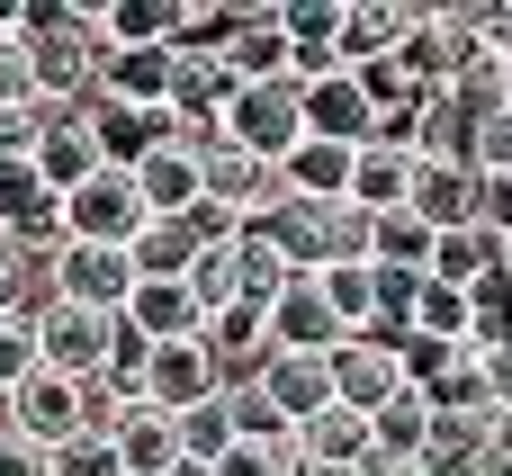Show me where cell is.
<instances>
[{"label": "cell", "mask_w": 512, "mask_h": 476, "mask_svg": "<svg viewBox=\"0 0 512 476\" xmlns=\"http://www.w3.org/2000/svg\"><path fill=\"white\" fill-rule=\"evenodd\" d=\"M18 45H27V99H36V108H90V99H99L108 45H99V27H90L81 9H36V0H27Z\"/></svg>", "instance_id": "6da1fadb"}, {"label": "cell", "mask_w": 512, "mask_h": 476, "mask_svg": "<svg viewBox=\"0 0 512 476\" xmlns=\"http://www.w3.org/2000/svg\"><path fill=\"white\" fill-rule=\"evenodd\" d=\"M153 216H144V189H135V171H90L81 189H63V243H108V252H126L135 234H144Z\"/></svg>", "instance_id": "7a4b0ae2"}, {"label": "cell", "mask_w": 512, "mask_h": 476, "mask_svg": "<svg viewBox=\"0 0 512 476\" xmlns=\"http://www.w3.org/2000/svg\"><path fill=\"white\" fill-rule=\"evenodd\" d=\"M0 432L36 441V450H63V441H81V432H90V387L54 378V369L36 360V378H18V387L0 396Z\"/></svg>", "instance_id": "3957f363"}, {"label": "cell", "mask_w": 512, "mask_h": 476, "mask_svg": "<svg viewBox=\"0 0 512 476\" xmlns=\"http://www.w3.org/2000/svg\"><path fill=\"white\" fill-rule=\"evenodd\" d=\"M225 144L261 153V162H288L306 144V90L297 81H243L234 108H225Z\"/></svg>", "instance_id": "277c9868"}, {"label": "cell", "mask_w": 512, "mask_h": 476, "mask_svg": "<svg viewBox=\"0 0 512 476\" xmlns=\"http://www.w3.org/2000/svg\"><path fill=\"white\" fill-rule=\"evenodd\" d=\"M108 351H117V315H90V306H45L36 315V360L72 387H99L108 378Z\"/></svg>", "instance_id": "5b68a950"}, {"label": "cell", "mask_w": 512, "mask_h": 476, "mask_svg": "<svg viewBox=\"0 0 512 476\" xmlns=\"http://www.w3.org/2000/svg\"><path fill=\"white\" fill-rule=\"evenodd\" d=\"M45 288H54L63 306L126 315V297H135V261L108 252V243H54V252H45Z\"/></svg>", "instance_id": "8992f818"}, {"label": "cell", "mask_w": 512, "mask_h": 476, "mask_svg": "<svg viewBox=\"0 0 512 476\" xmlns=\"http://www.w3.org/2000/svg\"><path fill=\"white\" fill-rule=\"evenodd\" d=\"M198 198L225 207L234 225H252V216H270L288 189H279V162H261V153H243V144H216V153H198Z\"/></svg>", "instance_id": "52a82bcc"}, {"label": "cell", "mask_w": 512, "mask_h": 476, "mask_svg": "<svg viewBox=\"0 0 512 476\" xmlns=\"http://www.w3.org/2000/svg\"><path fill=\"white\" fill-rule=\"evenodd\" d=\"M207 396H225V369H216V351L189 333V342H153L144 351V405H162L171 423L189 414V405H207Z\"/></svg>", "instance_id": "ba28073f"}, {"label": "cell", "mask_w": 512, "mask_h": 476, "mask_svg": "<svg viewBox=\"0 0 512 476\" xmlns=\"http://www.w3.org/2000/svg\"><path fill=\"white\" fill-rule=\"evenodd\" d=\"M324 378H333V405H351V414H378V405L405 387L396 342H378V333H342V342L324 351Z\"/></svg>", "instance_id": "9c48e42d"}, {"label": "cell", "mask_w": 512, "mask_h": 476, "mask_svg": "<svg viewBox=\"0 0 512 476\" xmlns=\"http://www.w3.org/2000/svg\"><path fill=\"white\" fill-rule=\"evenodd\" d=\"M36 180L63 198V189H81L90 171H108V153H99V126H90V108H45V126H36Z\"/></svg>", "instance_id": "30bf717a"}, {"label": "cell", "mask_w": 512, "mask_h": 476, "mask_svg": "<svg viewBox=\"0 0 512 476\" xmlns=\"http://www.w3.org/2000/svg\"><path fill=\"white\" fill-rule=\"evenodd\" d=\"M99 441L117 450L126 476H171V459H180V423H171L162 405H117V414L99 423Z\"/></svg>", "instance_id": "8fae6325"}, {"label": "cell", "mask_w": 512, "mask_h": 476, "mask_svg": "<svg viewBox=\"0 0 512 476\" xmlns=\"http://www.w3.org/2000/svg\"><path fill=\"white\" fill-rule=\"evenodd\" d=\"M414 9L405 0H342V36H333V63L342 72H369V63H396Z\"/></svg>", "instance_id": "7c38bea8"}, {"label": "cell", "mask_w": 512, "mask_h": 476, "mask_svg": "<svg viewBox=\"0 0 512 476\" xmlns=\"http://www.w3.org/2000/svg\"><path fill=\"white\" fill-rule=\"evenodd\" d=\"M252 387L270 396V414H279L288 432H297V423H315V414L333 405V378H324V351H270Z\"/></svg>", "instance_id": "4fadbf2b"}, {"label": "cell", "mask_w": 512, "mask_h": 476, "mask_svg": "<svg viewBox=\"0 0 512 476\" xmlns=\"http://www.w3.org/2000/svg\"><path fill=\"white\" fill-rule=\"evenodd\" d=\"M0 234L27 243V252H54L63 243V198L36 180V162H9L0 171Z\"/></svg>", "instance_id": "5bb4252c"}, {"label": "cell", "mask_w": 512, "mask_h": 476, "mask_svg": "<svg viewBox=\"0 0 512 476\" xmlns=\"http://www.w3.org/2000/svg\"><path fill=\"white\" fill-rule=\"evenodd\" d=\"M306 135H324V144H351V153L378 135V108H369L360 72H324V81H306Z\"/></svg>", "instance_id": "9a60e30c"}, {"label": "cell", "mask_w": 512, "mask_h": 476, "mask_svg": "<svg viewBox=\"0 0 512 476\" xmlns=\"http://www.w3.org/2000/svg\"><path fill=\"white\" fill-rule=\"evenodd\" d=\"M261 324H270V351H333V342H342V324H333V306H324V279H315V270H297Z\"/></svg>", "instance_id": "2e32d148"}, {"label": "cell", "mask_w": 512, "mask_h": 476, "mask_svg": "<svg viewBox=\"0 0 512 476\" xmlns=\"http://www.w3.org/2000/svg\"><path fill=\"white\" fill-rule=\"evenodd\" d=\"M171 81H180L171 45H126V54L99 63V99L108 108H171Z\"/></svg>", "instance_id": "e0dca14e"}, {"label": "cell", "mask_w": 512, "mask_h": 476, "mask_svg": "<svg viewBox=\"0 0 512 476\" xmlns=\"http://www.w3.org/2000/svg\"><path fill=\"white\" fill-rule=\"evenodd\" d=\"M144 351L153 342H189V333H207V315H198V297L180 288V279H135V297H126V315H117Z\"/></svg>", "instance_id": "ac0fdd59"}, {"label": "cell", "mask_w": 512, "mask_h": 476, "mask_svg": "<svg viewBox=\"0 0 512 476\" xmlns=\"http://www.w3.org/2000/svg\"><path fill=\"white\" fill-rule=\"evenodd\" d=\"M432 234L477 225V162H414V198H405Z\"/></svg>", "instance_id": "d6986e66"}, {"label": "cell", "mask_w": 512, "mask_h": 476, "mask_svg": "<svg viewBox=\"0 0 512 476\" xmlns=\"http://www.w3.org/2000/svg\"><path fill=\"white\" fill-rule=\"evenodd\" d=\"M423 279H441V288H486V279H504V234H486V225H450V234H432V270Z\"/></svg>", "instance_id": "ffe728a7"}, {"label": "cell", "mask_w": 512, "mask_h": 476, "mask_svg": "<svg viewBox=\"0 0 512 476\" xmlns=\"http://www.w3.org/2000/svg\"><path fill=\"white\" fill-rule=\"evenodd\" d=\"M279 189H288L297 207H333V198H351V144H324V135H306V144L279 162Z\"/></svg>", "instance_id": "44dd1931"}, {"label": "cell", "mask_w": 512, "mask_h": 476, "mask_svg": "<svg viewBox=\"0 0 512 476\" xmlns=\"http://www.w3.org/2000/svg\"><path fill=\"white\" fill-rule=\"evenodd\" d=\"M423 441H432V396H423V387H396V396L369 414V459L414 468V459H423Z\"/></svg>", "instance_id": "7402d4cb"}, {"label": "cell", "mask_w": 512, "mask_h": 476, "mask_svg": "<svg viewBox=\"0 0 512 476\" xmlns=\"http://www.w3.org/2000/svg\"><path fill=\"white\" fill-rule=\"evenodd\" d=\"M135 189H144V216L180 225V216L198 207V153H180V144H153V153L135 162Z\"/></svg>", "instance_id": "603a6c76"}, {"label": "cell", "mask_w": 512, "mask_h": 476, "mask_svg": "<svg viewBox=\"0 0 512 476\" xmlns=\"http://www.w3.org/2000/svg\"><path fill=\"white\" fill-rule=\"evenodd\" d=\"M405 198H414V153H405V144H360V153H351V207L396 216Z\"/></svg>", "instance_id": "cb8c5ba5"}, {"label": "cell", "mask_w": 512, "mask_h": 476, "mask_svg": "<svg viewBox=\"0 0 512 476\" xmlns=\"http://www.w3.org/2000/svg\"><path fill=\"white\" fill-rule=\"evenodd\" d=\"M297 459H315V468H369V414L324 405L315 423H297Z\"/></svg>", "instance_id": "d4e9b609"}, {"label": "cell", "mask_w": 512, "mask_h": 476, "mask_svg": "<svg viewBox=\"0 0 512 476\" xmlns=\"http://www.w3.org/2000/svg\"><path fill=\"white\" fill-rule=\"evenodd\" d=\"M171 27H180V0H108V9H99V45H108V54H126V45H171Z\"/></svg>", "instance_id": "484cf974"}, {"label": "cell", "mask_w": 512, "mask_h": 476, "mask_svg": "<svg viewBox=\"0 0 512 476\" xmlns=\"http://www.w3.org/2000/svg\"><path fill=\"white\" fill-rule=\"evenodd\" d=\"M405 333H423V342H459V351H468V333H477V297H468V288L423 279V288H414V324H405Z\"/></svg>", "instance_id": "4316f807"}, {"label": "cell", "mask_w": 512, "mask_h": 476, "mask_svg": "<svg viewBox=\"0 0 512 476\" xmlns=\"http://www.w3.org/2000/svg\"><path fill=\"white\" fill-rule=\"evenodd\" d=\"M198 252H207V243H198L189 225H162V216H153V225H144V234L126 243L135 279H189V261H198Z\"/></svg>", "instance_id": "83f0119b"}, {"label": "cell", "mask_w": 512, "mask_h": 476, "mask_svg": "<svg viewBox=\"0 0 512 476\" xmlns=\"http://www.w3.org/2000/svg\"><path fill=\"white\" fill-rule=\"evenodd\" d=\"M45 306H54V288H45V252H27V243L0 234V315H45Z\"/></svg>", "instance_id": "f1b7e54d"}, {"label": "cell", "mask_w": 512, "mask_h": 476, "mask_svg": "<svg viewBox=\"0 0 512 476\" xmlns=\"http://www.w3.org/2000/svg\"><path fill=\"white\" fill-rule=\"evenodd\" d=\"M342 333H378V270H315Z\"/></svg>", "instance_id": "f546056e"}, {"label": "cell", "mask_w": 512, "mask_h": 476, "mask_svg": "<svg viewBox=\"0 0 512 476\" xmlns=\"http://www.w3.org/2000/svg\"><path fill=\"white\" fill-rule=\"evenodd\" d=\"M378 270H432V225L414 216V207H396V216H378V252H369Z\"/></svg>", "instance_id": "4dcf8cb0"}, {"label": "cell", "mask_w": 512, "mask_h": 476, "mask_svg": "<svg viewBox=\"0 0 512 476\" xmlns=\"http://www.w3.org/2000/svg\"><path fill=\"white\" fill-rule=\"evenodd\" d=\"M279 36H288L297 54H333V36H342V0H279Z\"/></svg>", "instance_id": "1f68e13d"}, {"label": "cell", "mask_w": 512, "mask_h": 476, "mask_svg": "<svg viewBox=\"0 0 512 476\" xmlns=\"http://www.w3.org/2000/svg\"><path fill=\"white\" fill-rule=\"evenodd\" d=\"M234 450V414H225V396H207V405H189L180 414V459H198V468H216Z\"/></svg>", "instance_id": "d6a6232c"}, {"label": "cell", "mask_w": 512, "mask_h": 476, "mask_svg": "<svg viewBox=\"0 0 512 476\" xmlns=\"http://www.w3.org/2000/svg\"><path fill=\"white\" fill-rule=\"evenodd\" d=\"M225 414H234V441H261V450H297V432L270 414L261 387H225Z\"/></svg>", "instance_id": "836d02e7"}, {"label": "cell", "mask_w": 512, "mask_h": 476, "mask_svg": "<svg viewBox=\"0 0 512 476\" xmlns=\"http://www.w3.org/2000/svg\"><path fill=\"white\" fill-rule=\"evenodd\" d=\"M36 378V315H0V396Z\"/></svg>", "instance_id": "e575fe53"}, {"label": "cell", "mask_w": 512, "mask_h": 476, "mask_svg": "<svg viewBox=\"0 0 512 476\" xmlns=\"http://www.w3.org/2000/svg\"><path fill=\"white\" fill-rule=\"evenodd\" d=\"M45 468H54V476H126V468H117V450H108L99 432H81V441L45 450Z\"/></svg>", "instance_id": "d590c367"}, {"label": "cell", "mask_w": 512, "mask_h": 476, "mask_svg": "<svg viewBox=\"0 0 512 476\" xmlns=\"http://www.w3.org/2000/svg\"><path fill=\"white\" fill-rule=\"evenodd\" d=\"M36 126H45V108H36V99H0V171L36 153Z\"/></svg>", "instance_id": "8d00e7d4"}, {"label": "cell", "mask_w": 512, "mask_h": 476, "mask_svg": "<svg viewBox=\"0 0 512 476\" xmlns=\"http://www.w3.org/2000/svg\"><path fill=\"white\" fill-rule=\"evenodd\" d=\"M288 459H297V450H261V441H234V450L216 459V476H288Z\"/></svg>", "instance_id": "74e56055"}, {"label": "cell", "mask_w": 512, "mask_h": 476, "mask_svg": "<svg viewBox=\"0 0 512 476\" xmlns=\"http://www.w3.org/2000/svg\"><path fill=\"white\" fill-rule=\"evenodd\" d=\"M477 54L486 63H512V0H486L477 9Z\"/></svg>", "instance_id": "f35d334b"}, {"label": "cell", "mask_w": 512, "mask_h": 476, "mask_svg": "<svg viewBox=\"0 0 512 476\" xmlns=\"http://www.w3.org/2000/svg\"><path fill=\"white\" fill-rule=\"evenodd\" d=\"M477 225L512 243V171H495V180H477Z\"/></svg>", "instance_id": "ab89813d"}, {"label": "cell", "mask_w": 512, "mask_h": 476, "mask_svg": "<svg viewBox=\"0 0 512 476\" xmlns=\"http://www.w3.org/2000/svg\"><path fill=\"white\" fill-rule=\"evenodd\" d=\"M0 476H54V468H45V450H36V441L0 432Z\"/></svg>", "instance_id": "60d3db41"}, {"label": "cell", "mask_w": 512, "mask_h": 476, "mask_svg": "<svg viewBox=\"0 0 512 476\" xmlns=\"http://www.w3.org/2000/svg\"><path fill=\"white\" fill-rule=\"evenodd\" d=\"M288 476H360V468H315V459H288Z\"/></svg>", "instance_id": "b9f144b4"}, {"label": "cell", "mask_w": 512, "mask_h": 476, "mask_svg": "<svg viewBox=\"0 0 512 476\" xmlns=\"http://www.w3.org/2000/svg\"><path fill=\"white\" fill-rule=\"evenodd\" d=\"M360 476H423V468H387V459H369V468H360Z\"/></svg>", "instance_id": "7bdbcfd3"}, {"label": "cell", "mask_w": 512, "mask_h": 476, "mask_svg": "<svg viewBox=\"0 0 512 476\" xmlns=\"http://www.w3.org/2000/svg\"><path fill=\"white\" fill-rule=\"evenodd\" d=\"M171 476H216V468H198V459H171Z\"/></svg>", "instance_id": "ee69618b"}, {"label": "cell", "mask_w": 512, "mask_h": 476, "mask_svg": "<svg viewBox=\"0 0 512 476\" xmlns=\"http://www.w3.org/2000/svg\"><path fill=\"white\" fill-rule=\"evenodd\" d=\"M504 108H512V63H504Z\"/></svg>", "instance_id": "f6af8a7d"}, {"label": "cell", "mask_w": 512, "mask_h": 476, "mask_svg": "<svg viewBox=\"0 0 512 476\" xmlns=\"http://www.w3.org/2000/svg\"><path fill=\"white\" fill-rule=\"evenodd\" d=\"M504 288H512V243H504Z\"/></svg>", "instance_id": "bcb514c9"}]
</instances>
